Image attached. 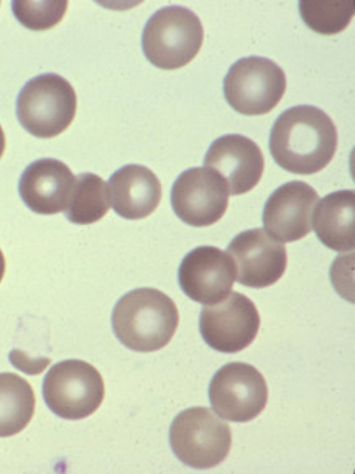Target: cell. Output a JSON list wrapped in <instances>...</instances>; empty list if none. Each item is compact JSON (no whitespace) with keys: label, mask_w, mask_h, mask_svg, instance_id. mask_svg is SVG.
Returning a JSON list of instances; mask_svg holds the SVG:
<instances>
[{"label":"cell","mask_w":355,"mask_h":474,"mask_svg":"<svg viewBox=\"0 0 355 474\" xmlns=\"http://www.w3.org/2000/svg\"><path fill=\"white\" fill-rule=\"evenodd\" d=\"M338 133L331 119L309 105L292 107L275 121L269 149L275 162L285 170L311 175L326 167L336 151Z\"/></svg>","instance_id":"cell-1"},{"label":"cell","mask_w":355,"mask_h":474,"mask_svg":"<svg viewBox=\"0 0 355 474\" xmlns=\"http://www.w3.org/2000/svg\"><path fill=\"white\" fill-rule=\"evenodd\" d=\"M179 322L174 301L151 288L132 290L122 296L112 314V325L118 340L138 352H151L165 346Z\"/></svg>","instance_id":"cell-2"},{"label":"cell","mask_w":355,"mask_h":474,"mask_svg":"<svg viewBox=\"0 0 355 474\" xmlns=\"http://www.w3.org/2000/svg\"><path fill=\"white\" fill-rule=\"evenodd\" d=\"M203 37L202 23L194 12L181 6H168L157 10L146 23L142 50L155 67L176 69L196 57Z\"/></svg>","instance_id":"cell-3"},{"label":"cell","mask_w":355,"mask_h":474,"mask_svg":"<svg viewBox=\"0 0 355 474\" xmlns=\"http://www.w3.org/2000/svg\"><path fill=\"white\" fill-rule=\"evenodd\" d=\"M76 95L71 85L54 73L29 80L20 90L16 114L21 126L31 134L42 139L54 137L73 121Z\"/></svg>","instance_id":"cell-4"},{"label":"cell","mask_w":355,"mask_h":474,"mask_svg":"<svg viewBox=\"0 0 355 474\" xmlns=\"http://www.w3.org/2000/svg\"><path fill=\"white\" fill-rule=\"evenodd\" d=\"M169 441L173 452L183 464L207 469L227 456L232 433L229 425L209 407L197 406L177 415L170 428Z\"/></svg>","instance_id":"cell-5"},{"label":"cell","mask_w":355,"mask_h":474,"mask_svg":"<svg viewBox=\"0 0 355 474\" xmlns=\"http://www.w3.org/2000/svg\"><path fill=\"white\" fill-rule=\"evenodd\" d=\"M42 395L47 407L57 416L81 419L101 405L105 395L104 383L91 364L65 360L53 365L45 375Z\"/></svg>","instance_id":"cell-6"},{"label":"cell","mask_w":355,"mask_h":474,"mask_svg":"<svg viewBox=\"0 0 355 474\" xmlns=\"http://www.w3.org/2000/svg\"><path fill=\"white\" fill-rule=\"evenodd\" d=\"M286 87L283 69L264 57L250 56L237 60L223 81L228 104L248 116L270 112L279 102Z\"/></svg>","instance_id":"cell-7"},{"label":"cell","mask_w":355,"mask_h":474,"mask_svg":"<svg viewBox=\"0 0 355 474\" xmlns=\"http://www.w3.org/2000/svg\"><path fill=\"white\" fill-rule=\"evenodd\" d=\"M209 397L214 412L233 422H246L257 416L268 401V387L262 374L251 365L230 362L214 375Z\"/></svg>","instance_id":"cell-8"},{"label":"cell","mask_w":355,"mask_h":474,"mask_svg":"<svg viewBox=\"0 0 355 474\" xmlns=\"http://www.w3.org/2000/svg\"><path fill=\"white\" fill-rule=\"evenodd\" d=\"M259 326L254 304L236 291L216 304L205 306L200 315L203 340L222 353H234L246 348L256 337Z\"/></svg>","instance_id":"cell-9"},{"label":"cell","mask_w":355,"mask_h":474,"mask_svg":"<svg viewBox=\"0 0 355 474\" xmlns=\"http://www.w3.org/2000/svg\"><path fill=\"white\" fill-rule=\"evenodd\" d=\"M228 198L226 186L218 174L206 167H193L178 177L170 199L174 213L183 222L202 227L223 217Z\"/></svg>","instance_id":"cell-10"},{"label":"cell","mask_w":355,"mask_h":474,"mask_svg":"<svg viewBox=\"0 0 355 474\" xmlns=\"http://www.w3.org/2000/svg\"><path fill=\"white\" fill-rule=\"evenodd\" d=\"M239 283L261 288L277 282L284 274L287 255L284 244L261 228L241 232L227 248Z\"/></svg>","instance_id":"cell-11"},{"label":"cell","mask_w":355,"mask_h":474,"mask_svg":"<svg viewBox=\"0 0 355 474\" xmlns=\"http://www.w3.org/2000/svg\"><path fill=\"white\" fill-rule=\"evenodd\" d=\"M178 278L187 297L202 304L210 305L227 297L236 272L227 253L216 247L205 245L187 254L180 265Z\"/></svg>","instance_id":"cell-12"},{"label":"cell","mask_w":355,"mask_h":474,"mask_svg":"<svg viewBox=\"0 0 355 474\" xmlns=\"http://www.w3.org/2000/svg\"><path fill=\"white\" fill-rule=\"evenodd\" d=\"M204 166L220 176L231 195H238L246 193L259 183L264 169V158L252 139L230 134L212 142L205 155Z\"/></svg>","instance_id":"cell-13"},{"label":"cell","mask_w":355,"mask_h":474,"mask_svg":"<svg viewBox=\"0 0 355 474\" xmlns=\"http://www.w3.org/2000/svg\"><path fill=\"white\" fill-rule=\"evenodd\" d=\"M319 195L302 181L280 186L267 200L262 215L263 227L283 243L298 240L312 229V217Z\"/></svg>","instance_id":"cell-14"},{"label":"cell","mask_w":355,"mask_h":474,"mask_svg":"<svg viewBox=\"0 0 355 474\" xmlns=\"http://www.w3.org/2000/svg\"><path fill=\"white\" fill-rule=\"evenodd\" d=\"M76 180L70 168L62 161L44 158L31 163L22 173L19 193L32 211L52 215L64 211Z\"/></svg>","instance_id":"cell-15"},{"label":"cell","mask_w":355,"mask_h":474,"mask_svg":"<svg viewBox=\"0 0 355 474\" xmlns=\"http://www.w3.org/2000/svg\"><path fill=\"white\" fill-rule=\"evenodd\" d=\"M114 211L128 220L150 215L162 198V185L155 174L139 164H128L115 171L108 181Z\"/></svg>","instance_id":"cell-16"},{"label":"cell","mask_w":355,"mask_h":474,"mask_svg":"<svg viewBox=\"0 0 355 474\" xmlns=\"http://www.w3.org/2000/svg\"><path fill=\"white\" fill-rule=\"evenodd\" d=\"M354 191L340 190L324 196L314 209L312 225L320 242L336 252L354 249Z\"/></svg>","instance_id":"cell-17"},{"label":"cell","mask_w":355,"mask_h":474,"mask_svg":"<svg viewBox=\"0 0 355 474\" xmlns=\"http://www.w3.org/2000/svg\"><path fill=\"white\" fill-rule=\"evenodd\" d=\"M35 398L31 385L17 374L0 373V437L16 434L31 420Z\"/></svg>","instance_id":"cell-18"},{"label":"cell","mask_w":355,"mask_h":474,"mask_svg":"<svg viewBox=\"0 0 355 474\" xmlns=\"http://www.w3.org/2000/svg\"><path fill=\"white\" fill-rule=\"evenodd\" d=\"M110 207L109 191L105 182L94 173H83L76 177L64 215L72 223L88 225L101 220Z\"/></svg>","instance_id":"cell-19"},{"label":"cell","mask_w":355,"mask_h":474,"mask_svg":"<svg viewBox=\"0 0 355 474\" xmlns=\"http://www.w3.org/2000/svg\"><path fill=\"white\" fill-rule=\"evenodd\" d=\"M299 12L305 24L322 35L343 30L354 14V1H300Z\"/></svg>","instance_id":"cell-20"},{"label":"cell","mask_w":355,"mask_h":474,"mask_svg":"<svg viewBox=\"0 0 355 474\" xmlns=\"http://www.w3.org/2000/svg\"><path fill=\"white\" fill-rule=\"evenodd\" d=\"M67 1H12L13 15L18 21L33 30L53 27L63 18Z\"/></svg>","instance_id":"cell-21"},{"label":"cell","mask_w":355,"mask_h":474,"mask_svg":"<svg viewBox=\"0 0 355 474\" xmlns=\"http://www.w3.org/2000/svg\"><path fill=\"white\" fill-rule=\"evenodd\" d=\"M6 269V261L3 252L0 249V283L3 277Z\"/></svg>","instance_id":"cell-22"},{"label":"cell","mask_w":355,"mask_h":474,"mask_svg":"<svg viewBox=\"0 0 355 474\" xmlns=\"http://www.w3.org/2000/svg\"><path fill=\"white\" fill-rule=\"evenodd\" d=\"M6 145L5 135L2 128L0 125V159L3 153Z\"/></svg>","instance_id":"cell-23"}]
</instances>
